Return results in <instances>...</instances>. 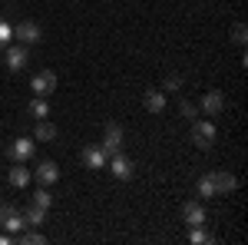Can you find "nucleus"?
<instances>
[{"label": "nucleus", "instance_id": "f257e3e1", "mask_svg": "<svg viewBox=\"0 0 248 245\" xmlns=\"http://www.w3.org/2000/svg\"><path fill=\"white\" fill-rule=\"evenodd\" d=\"M0 226L7 229L10 235H20V232L27 229V219H23V212H17L14 206H7V202H0Z\"/></svg>", "mask_w": 248, "mask_h": 245}, {"label": "nucleus", "instance_id": "f03ea898", "mask_svg": "<svg viewBox=\"0 0 248 245\" xmlns=\"http://www.w3.org/2000/svg\"><path fill=\"white\" fill-rule=\"evenodd\" d=\"M192 143L199 149H209L212 143H215V126H212L209 119H195L192 123Z\"/></svg>", "mask_w": 248, "mask_h": 245}, {"label": "nucleus", "instance_id": "7ed1b4c3", "mask_svg": "<svg viewBox=\"0 0 248 245\" xmlns=\"http://www.w3.org/2000/svg\"><path fill=\"white\" fill-rule=\"evenodd\" d=\"M14 40L17 43H40L43 40V30H40L33 20H20L17 27H14Z\"/></svg>", "mask_w": 248, "mask_h": 245}, {"label": "nucleus", "instance_id": "20e7f679", "mask_svg": "<svg viewBox=\"0 0 248 245\" xmlns=\"http://www.w3.org/2000/svg\"><path fill=\"white\" fill-rule=\"evenodd\" d=\"M33 149H37V139H14L10 146H7V156L14 159V163H27L30 156H33Z\"/></svg>", "mask_w": 248, "mask_h": 245}, {"label": "nucleus", "instance_id": "39448f33", "mask_svg": "<svg viewBox=\"0 0 248 245\" xmlns=\"http://www.w3.org/2000/svg\"><path fill=\"white\" fill-rule=\"evenodd\" d=\"M30 90L46 99V96L57 90V73H53V70H43V73H37L33 80H30Z\"/></svg>", "mask_w": 248, "mask_h": 245}, {"label": "nucleus", "instance_id": "423d86ee", "mask_svg": "<svg viewBox=\"0 0 248 245\" xmlns=\"http://www.w3.org/2000/svg\"><path fill=\"white\" fill-rule=\"evenodd\" d=\"M3 50H7V70H10V73H20V70L27 66V60H30L27 47H23V43H17V47L10 43V47H3Z\"/></svg>", "mask_w": 248, "mask_h": 245}, {"label": "nucleus", "instance_id": "0eeeda50", "mask_svg": "<svg viewBox=\"0 0 248 245\" xmlns=\"http://www.w3.org/2000/svg\"><path fill=\"white\" fill-rule=\"evenodd\" d=\"M109 172H113L116 179H123V182H126V179H133V159H126V156H123V152H113V156H109Z\"/></svg>", "mask_w": 248, "mask_h": 245}, {"label": "nucleus", "instance_id": "6e6552de", "mask_svg": "<svg viewBox=\"0 0 248 245\" xmlns=\"http://www.w3.org/2000/svg\"><path fill=\"white\" fill-rule=\"evenodd\" d=\"M33 179H37L40 186H53L60 179V169L53 159H43V163H37V169H33Z\"/></svg>", "mask_w": 248, "mask_h": 245}, {"label": "nucleus", "instance_id": "1a4fd4ad", "mask_svg": "<svg viewBox=\"0 0 248 245\" xmlns=\"http://www.w3.org/2000/svg\"><path fill=\"white\" fill-rule=\"evenodd\" d=\"M99 146H103V152H106V156L119 152V149H123V126L109 123V126H106V136H103V143H99Z\"/></svg>", "mask_w": 248, "mask_h": 245}, {"label": "nucleus", "instance_id": "9d476101", "mask_svg": "<svg viewBox=\"0 0 248 245\" xmlns=\"http://www.w3.org/2000/svg\"><path fill=\"white\" fill-rule=\"evenodd\" d=\"M235 186H238V179H235L232 172H212V189H215V196H229V192H235Z\"/></svg>", "mask_w": 248, "mask_h": 245}, {"label": "nucleus", "instance_id": "9b49d317", "mask_svg": "<svg viewBox=\"0 0 248 245\" xmlns=\"http://www.w3.org/2000/svg\"><path fill=\"white\" fill-rule=\"evenodd\" d=\"M225 110V96L218 93V90H209V93L202 96V113L205 116H218Z\"/></svg>", "mask_w": 248, "mask_h": 245}, {"label": "nucleus", "instance_id": "f8f14e48", "mask_svg": "<svg viewBox=\"0 0 248 245\" xmlns=\"http://www.w3.org/2000/svg\"><path fill=\"white\" fill-rule=\"evenodd\" d=\"M106 152H103V146H86L83 149V163H86V169H103L106 166Z\"/></svg>", "mask_w": 248, "mask_h": 245}, {"label": "nucleus", "instance_id": "ddd939ff", "mask_svg": "<svg viewBox=\"0 0 248 245\" xmlns=\"http://www.w3.org/2000/svg\"><path fill=\"white\" fill-rule=\"evenodd\" d=\"M182 219H186L192 229L205 226V209H202V202H186V206H182Z\"/></svg>", "mask_w": 248, "mask_h": 245}, {"label": "nucleus", "instance_id": "4468645a", "mask_svg": "<svg viewBox=\"0 0 248 245\" xmlns=\"http://www.w3.org/2000/svg\"><path fill=\"white\" fill-rule=\"evenodd\" d=\"M142 106H146L149 113H162V110H166V96H162V90H146V93H142Z\"/></svg>", "mask_w": 248, "mask_h": 245}, {"label": "nucleus", "instance_id": "2eb2a0df", "mask_svg": "<svg viewBox=\"0 0 248 245\" xmlns=\"http://www.w3.org/2000/svg\"><path fill=\"white\" fill-rule=\"evenodd\" d=\"M7 179H10V186H14V189H23L27 182H30V169H23V166L17 163L14 169L7 172Z\"/></svg>", "mask_w": 248, "mask_h": 245}, {"label": "nucleus", "instance_id": "dca6fc26", "mask_svg": "<svg viewBox=\"0 0 248 245\" xmlns=\"http://www.w3.org/2000/svg\"><path fill=\"white\" fill-rule=\"evenodd\" d=\"M33 139H37V143H50V139H57V126H53V123H46V119H40Z\"/></svg>", "mask_w": 248, "mask_h": 245}, {"label": "nucleus", "instance_id": "f3484780", "mask_svg": "<svg viewBox=\"0 0 248 245\" xmlns=\"http://www.w3.org/2000/svg\"><path fill=\"white\" fill-rule=\"evenodd\" d=\"M23 219H27V226H43V222H46V209L30 206L27 212H23Z\"/></svg>", "mask_w": 248, "mask_h": 245}, {"label": "nucleus", "instance_id": "a211bd4d", "mask_svg": "<svg viewBox=\"0 0 248 245\" xmlns=\"http://www.w3.org/2000/svg\"><path fill=\"white\" fill-rule=\"evenodd\" d=\"M10 43H14V23L0 17V50H3V47H10Z\"/></svg>", "mask_w": 248, "mask_h": 245}, {"label": "nucleus", "instance_id": "6ab92c4d", "mask_svg": "<svg viewBox=\"0 0 248 245\" xmlns=\"http://www.w3.org/2000/svg\"><path fill=\"white\" fill-rule=\"evenodd\" d=\"M30 116H37V119H46V116H50V106H46L43 96H37V99L30 103Z\"/></svg>", "mask_w": 248, "mask_h": 245}, {"label": "nucleus", "instance_id": "aec40b11", "mask_svg": "<svg viewBox=\"0 0 248 245\" xmlns=\"http://www.w3.org/2000/svg\"><path fill=\"white\" fill-rule=\"evenodd\" d=\"M33 206H40V209H50V206H53V196L46 192V186H40V189H37V196H33Z\"/></svg>", "mask_w": 248, "mask_h": 245}, {"label": "nucleus", "instance_id": "412c9836", "mask_svg": "<svg viewBox=\"0 0 248 245\" xmlns=\"http://www.w3.org/2000/svg\"><path fill=\"white\" fill-rule=\"evenodd\" d=\"M17 242L20 245H40V242H46V239H43V232H20Z\"/></svg>", "mask_w": 248, "mask_h": 245}, {"label": "nucleus", "instance_id": "4be33fe9", "mask_svg": "<svg viewBox=\"0 0 248 245\" xmlns=\"http://www.w3.org/2000/svg\"><path fill=\"white\" fill-rule=\"evenodd\" d=\"M232 40H235L238 47H245V40H248V27L245 23H235V27H232Z\"/></svg>", "mask_w": 248, "mask_h": 245}, {"label": "nucleus", "instance_id": "5701e85b", "mask_svg": "<svg viewBox=\"0 0 248 245\" xmlns=\"http://www.w3.org/2000/svg\"><path fill=\"white\" fill-rule=\"evenodd\" d=\"M189 242L192 245H205V242H212V239H209V232H205L202 226H195V229H192V235H189Z\"/></svg>", "mask_w": 248, "mask_h": 245}, {"label": "nucleus", "instance_id": "b1692460", "mask_svg": "<svg viewBox=\"0 0 248 245\" xmlns=\"http://www.w3.org/2000/svg\"><path fill=\"white\" fill-rule=\"evenodd\" d=\"M199 196H202V199H212V196H215V189H212V176H202V179H199Z\"/></svg>", "mask_w": 248, "mask_h": 245}, {"label": "nucleus", "instance_id": "393cba45", "mask_svg": "<svg viewBox=\"0 0 248 245\" xmlns=\"http://www.w3.org/2000/svg\"><path fill=\"white\" fill-rule=\"evenodd\" d=\"M179 86H182V80H179V76H169V80H166V90H179Z\"/></svg>", "mask_w": 248, "mask_h": 245}, {"label": "nucleus", "instance_id": "a878e982", "mask_svg": "<svg viewBox=\"0 0 248 245\" xmlns=\"http://www.w3.org/2000/svg\"><path fill=\"white\" fill-rule=\"evenodd\" d=\"M10 242H17V235H10V232H3V235H0V245H10Z\"/></svg>", "mask_w": 248, "mask_h": 245}]
</instances>
